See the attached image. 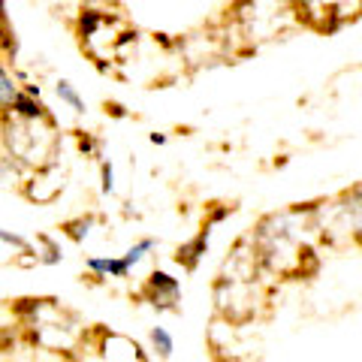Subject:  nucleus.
I'll return each instance as SVG.
<instances>
[{
  "instance_id": "f257e3e1",
  "label": "nucleus",
  "mask_w": 362,
  "mask_h": 362,
  "mask_svg": "<svg viewBox=\"0 0 362 362\" xmlns=\"http://www.w3.org/2000/svg\"><path fill=\"white\" fill-rule=\"evenodd\" d=\"M0 136H4L6 160L18 163L28 173L49 166L61 157V133L58 124L45 112V106L37 100V94L28 88L16 100L13 109L4 112L0 118Z\"/></svg>"
},
{
  "instance_id": "f03ea898",
  "label": "nucleus",
  "mask_w": 362,
  "mask_h": 362,
  "mask_svg": "<svg viewBox=\"0 0 362 362\" xmlns=\"http://www.w3.org/2000/svg\"><path fill=\"white\" fill-rule=\"evenodd\" d=\"M221 28L230 40V49L247 54L290 37L293 30L305 25L299 0H235L226 18L221 21Z\"/></svg>"
},
{
  "instance_id": "7ed1b4c3",
  "label": "nucleus",
  "mask_w": 362,
  "mask_h": 362,
  "mask_svg": "<svg viewBox=\"0 0 362 362\" xmlns=\"http://www.w3.org/2000/svg\"><path fill=\"white\" fill-rule=\"evenodd\" d=\"M18 311L33 344L54 350V354H78L88 329L76 311L58 299H28V305H18Z\"/></svg>"
},
{
  "instance_id": "20e7f679",
  "label": "nucleus",
  "mask_w": 362,
  "mask_h": 362,
  "mask_svg": "<svg viewBox=\"0 0 362 362\" xmlns=\"http://www.w3.org/2000/svg\"><path fill=\"white\" fill-rule=\"evenodd\" d=\"M76 33L85 54L97 64L124 61V54L136 42V33L127 21L118 13H109V9H100V6H90L76 18Z\"/></svg>"
},
{
  "instance_id": "39448f33",
  "label": "nucleus",
  "mask_w": 362,
  "mask_h": 362,
  "mask_svg": "<svg viewBox=\"0 0 362 362\" xmlns=\"http://www.w3.org/2000/svg\"><path fill=\"white\" fill-rule=\"evenodd\" d=\"M78 362H148L142 347L127 335L94 329L78 347Z\"/></svg>"
},
{
  "instance_id": "423d86ee",
  "label": "nucleus",
  "mask_w": 362,
  "mask_h": 362,
  "mask_svg": "<svg viewBox=\"0 0 362 362\" xmlns=\"http://www.w3.org/2000/svg\"><path fill=\"white\" fill-rule=\"evenodd\" d=\"M66 178H70V169L61 166V157H58V160H52L49 166H42V169H37V173H30L28 185H25V194L33 202H54V199L64 194Z\"/></svg>"
},
{
  "instance_id": "0eeeda50",
  "label": "nucleus",
  "mask_w": 362,
  "mask_h": 362,
  "mask_svg": "<svg viewBox=\"0 0 362 362\" xmlns=\"http://www.w3.org/2000/svg\"><path fill=\"white\" fill-rule=\"evenodd\" d=\"M145 293H148L154 308H173L181 296V284L173 275H166V272H151L148 284H145Z\"/></svg>"
},
{
  "instance_id": "6e6552de",
  "label": "nucleus",
  "mask_w": 362,
  "mask_h": 362,
  "mask_svg": "<svg viewBox=\"0 0 362 362\" xmlns=\"http://www.w3.org/2000/svg\"><path fill=\"white\" fill-rule=\"evenodd\" d=\"M85 266L94 278H127L133 269L124 257H90Z\"/></svg>"
},
{
  "instance_id": "1a4fd4ad",
  "label": "nucleus",
  "mask_w": 362,
  "mask_h": 362,
  "mask_svg": "<svg viewBox=\"0 0 362 362\" xmlns=\"http://www.w3.org/2000/svg\"><path fill=\"white\" fill-rule=\"evenodd\" d=\"M206 245H209V230H206V233H199L190 245L178 247V257H175V259H178V263H185L187 269H194V266H197V259L206 254Z\"/></svg>"
},
{
  "instance_id": "9d476101",
  "label": "nucleus",
  "mask_w": 362,
  "mask_h": 362,
  "mask_svg": "<svg viewBox=\"0 0 362 362\" xmlns=\"http://www.w3.org/2000/svg\"><path fill=\"white\" fill-rule=\"evenodd\" d=\"M54 94H58L61 103L70 106V109L76 112V115H82V112L88 109V106H85V100H82V94H78V90H76L70 82H66V78H61V82L54 85Z\"/></svg>"
},
{
  "instance_id": "9b49d317",
  "label": "nucleus",
  "mask_w": 362,
  "mask_h": 362,
  "mask_svg": "<svg viewBox=\"0 0 362 362\" xmlns=\"http://www.w3.org/2000/svg\"><path fill=\"white\" fill-rule=\"evenodd\" d=\"M151 347L157 350V356H160V359H169V356H173V350H175V338L173 335H169L166 329H163V326H151Z\"/></svg>"
},
{
  "instance_id": "f8f14e48",
  "label": "nucleus",
  "mask_w": 362,
  "mask_h": 362,
  "mask_svg": "<svg viewBox=\"0 0 362 362\" xmlns=\"http://www.w3.org/2000/svg\"><path fill=\"white\" fill-rule=\"evenodd\" d=\"M154 245H157L154 239H142V242H136V245L130 247V251L124 254V259H127L130 266H139L142 259H145V254H148V251H154Z\"/></svg>"
},
{
  "instance_id": "ddd939ff",
  "label": "nucleus",
  "mask_w": 362,
  "mask_h": 362,
  "mask_svg": "<svg viewBox=\"0 0 362 362\" xmlns=\"http://www.w3.org/2000/svg\"><path fill=\"white\" fill-rule=\"evenodd\" d=\"M115 190V175H112V166L103 163V194H112Z\"/></svg>"
},
{
  "instance_id": "4468645a",
  "label": "nucleus",
  "mask_w": 362,
  "mask_h": 362,
  "mask_svg": "<svg viewBox=\"0 0 362 362\" xmlns=\"http://www.w3.org/2000/svg\"><path fill=\"white\" fill-rule=\"evenodd\" d=\"M0 33H4V4H0Z\"/></svg>"
}]
</instances>
